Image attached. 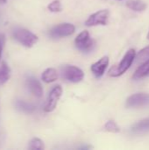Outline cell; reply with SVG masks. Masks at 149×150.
<instances>
[{
	"label": "cell",
	"mask_w": 149,
	"mask_h": 150,
	"mask_svg": "<svg viewBox=\"0 0 149 150\" xmlns=\"http://www.w3.org/2000/svg\"><path fill=\"white\" fill-rule=\"evenodd\" d=\"M135 59L137 62H143L149 60V46L141 49L137 55H135Z\"/></svg>",
	"instance_id": "18"
},
{
	"label": "cell",
	"mask_w": 149,
	"mask_h": 150,
	"mask_svg": "<svg viewBox=\"0 0 149 150\" xmlns=\"http://www.w3.org/2000/svg\"><path fill=\"white\" fill-rule=\"evenodd\" d=\"M15 106L16 108L25 113H32L35 110V106L31 104V103H27L25 101L23 100H18L15 103Z\"/></svg>",
	"instance_id": "15"
},
{
	"label": "cell",
	"mask_w": 149,
	"mask_h": 150,
	"mask_svg": "<svg viewBox=\"0 0 149 150\" xmlns=\"http://www.w3.org/2000/svg\"><path fill=\"white\" fill-rule=\"evenodd\" d=\"M5 44V36L4 33H0V46L4 47Z\"/></svg>",
	"instance_id": "21"
},
{
	"label": "cell",
	"mask_w": 149,
	"mask_h": 150,
	"mask_svg": "<svg viewBox=\"0 0 149 150\" xmlns=\"http://www.w3.org/2000/svg\"><path fill=\"white\" fill-rule=\"evenodd\" d=\"M147 37H148V39L149 40V32H148V36H147Z\"/></svg>",
	"instance_id": "25"
},
{
	"label": "cell",
	"mask_w": 149,
	"mask_h": 150,
	"mask_svg": "<svg viewBox=\"0 0 149 150\" xmlns=\"http://www.w3.org/2000/svg\"><path fill=\"white\" fill-rule=\"evenodd\" d=\"M11 77V69L4 62H2L0 67V85L4 84Z\"/></svg>",
	"instance_id": "16"
},
{
	"label": "cell",
	"mask_w": 149,
	"mask_h": 150,
	"mask_svg": "<svg viewBox=\"0 0 149 150\" xmlns=\"http://www.w3.org/2000/svg\"><path fill=\"white\" fill-rule=\"evenodd\" d=\"M126 107L129 108H141L149 106L148 93H136L131 95L126 103Z\"/></svg>",
	"instance_id": "7"
},
{
	"label": "cell",
	"mask_w": 149,
	"mask_h": 150,
	"mask_svg": "<svg viewBox=\"0 0 149 150\" xmlns=\"http://www.w3.org/2000/svg\"><path fill=\"white\" fill-rule=\"evenodd\" d=\"M47 9L52 12H60L62 10L61 3L60 0H54L47 5Z\"/></svg>",
	"instance_id": "20"
},
{
	"label": "cell",
	"mask_w": 149,
	"mask_h": 150,
	"mask_svg": "<svg viewBox=\"0 0 149 150\" xmlns=\"http://www.w3.org/2000/svg\"><path fill=\"white\" fill-rule=\"evenodd\" d=\"M76 31V27L74 25L70 23H63L54 26L49 31V36L54 39L63 38L67 36L72 35Z\"/></svg>",
	"instance_id": "5"
},
{
	"label": "cell",
	"mask_w": 149,
	"mask_h": 150,
	"mask_svg": "<svg viewBox=\"0 0 149 150\" xmlns=\"http://www.w3.org/2000/svg\"><path fill=\"white\" fill-rule=\"evenodd\" d=\"M61 74L66 80L71 83H79L84 77L83 71L78 67L72 65H67L63 67L61 69Z\"/></svg>",
	"instance_id": "4"
},
{
	"label": "cell",
	"mask_w": 149,
	"mask_h": 150,
	"mask_svg": "<svg viewBox=\"0 0 149 150\" xmlns=\"http://www.w3.org/2000/svg\"><path fill=\"white\" fill-rule=\"evenodd\" d=\"M26 86L31 93L36 98H41L43 95V88L41 83L34 77H29L26 80Z\"/></svg>",
	"instance_id": "10"
},
{
	"label": "cell",
	"mask_w": 149,
	"mask_h": 150,
	"mask_svg": "<svg viewBox=\"0 0 149 150\" xmlns=\"http://www.w3.org/2000/svg\"><path fill=\"white\" fill-rule=\"evenodd\" d=\"M126 6L134 11H144L147 9V4L142 0H129L126 3Z\"/></svg>",
	"instance_id": "14"
},
{
	"label": "cell",
	"mask_w": 149,
	"mask_h": 150,
	"mask_svg": "<svg viewBox=\"0 0 149 150\" xmlns=\"http://www.w3.org/2000/svg\"><path fill=\"white\" fill-rule=\"evenodd\" d=\"M135 55H136L135 50L133 48L129 49L126 53L125 56L122 58L120 62L118 65H114L111 68V69L109 70V76L112 77H118L122 76L124 73H126L129 69L133 62H134Z\"/></svg>",
	"instance_id": "1"
},
{
	"label": "cell",
	"mask_w": 149,
	"mask_h": 150,
	"mask_svg": "<svg viewBox=\"0 0 149 150\" xmlns=\"http://www.w3.org/2000/svg\"><path fill=\"white\" fill-rule=\"evenodd\" d=\"M105 129L107 131V132H110V133H119L120 132V128L117 125V123L112 120H108L105 125Z\"/></svg>",
	"instance_id": "19"
},
{
	"label": "cell",
	"mask_w": 149,
	"mask_h": 150,
	"mask_svg": "<svg viewBox=\"0 0 149 150\" xmlns=\"http://www.w3.org/2000/svg\"><path fill=\"white\" fill-rule=\"evenodd\" d=\"M57 78H58L57 71L55 69H53V68L47 69L41 75V79L47 83H53V82L56 81Z\"/></svg>",
	"instance_id": "13"
},
{
	"label": "cell",
	"mask_w": 149,
	"mask_h": 150,
	"mask_svg": "<svg viewBox=\"0 0 149 150\" xmlns=\"http://www.w3.org/2000/svg\"><path fill=\"white\" fill-rule=\"evenodd\" d=\"M76 47L82 52H90L95 47V40L90 36L88 31H83L80 33L75 40Z\"/></svg>",
	"instance_id": "3"
},
{
	"label": "cell",
	"mask_w": 149,
	"mask_h": 150,
	"mask_svg": "<svg viewBox=\"0 0 149 150\" xmlns=\"http://www.w3.org/2000/svg\"><path fill=\"white\" fill-rule=\"evenodd\" d=\"M146 77H149V60L143 62V63L136 69L133 76V80H141Z\"/></svg>",
	"instance_id": "12"
},
{
	"label": "cell",
	"mask_w": 149,
	"mask_h": 150,
	"mask_svg": "<svg viewBox=\"0 0 149 150\" xmlns=\"http://www.w3.org/2000/svg\"><path fill=\"white\" fill-rule=\"evenodd\" d=\"M7 0H0V4H5Z\"/></svg>",
	"instance_id": "24"
},
{
	"label": "cell",
	"mask_w": 149,
	"mask_h": 150,
	"mask_svg": "<svg viewBox=\"0 0 149 150\" xmlns=\"http://www.w3.org/2000/svg\"><path fill=\"white\" fill-rule=\"evenodd\" d=\"M3 47L2 46H0V60H1V56H2V51H3Z\"/></svg>",
	"instance_id": "23"
},
{
	"label": "cell",
	"mask_w": 149,
	"mask_h": 150,
	"mask_svg": "<svg viewBox=\"0 0 149 150\" xmlns=\"http://www.w3.org/2000/svg\"><path fill=\"white\" fill-rule=\"evenodd\" d=\"M108 10H100L93 14H91L88 19L85 21L87 26H96V25H106L109 18Z\"/></svg>",
	"instance_id": "8"
},
{
	"label": "cell",
	"mask_w": 149,
	"mask_h": 150,
	"mask_svg": "<svg viewBox=\"0 0 149 150\" xmlns=\"http://www.w3.org/2000/svg\"><path fill=\"white\" fill-rule=\"evenodd\" d=\"M13 37L25 47H32L38 41V37L31 31L25 28H16L13 31Z\"/></svg>",
	"instance_id": "2"
},
{
	"label": "cell",
	"mask_w": 149,
	"mask_h": 150,
	"mask_svg": "<svg viewBox=\"0 0 149 150\" xmlns=\"http://www.w3.org/2000/svg\"><path fill=\"white\" fill-rule=\"evenodd\" d=\"M108 65H109V57L103 56L97 62H95L91 65L90 70L97 78H100L104 76Z\"/></svg>",
	"instance_id": "9"
},
{
	"label": "cell",
	"mask_w": 149,
	"mask_h": 150,
	"mask_svg": "<svg viewBox=\"0 0 149 150\" xmlns=\"http://www.w3.org/2000/svg\"><path fill=\"white\" fill-rule=\"evenodd\" d=\"M131 132L133 134H144L149 132V118L142 120L137 123H135L132 128Z\"/></svg>",
	"instance_id": "11"
},
{
	"label": "cell",
	"mask_w": 149,
	"mask_h": 150,
	"mask_svg": "<svg viewBox=\"0 0 149 150\" xmlns=\"http://www.w3.org/2000/svg\"><path fill=\"white\" fill-rule=\"evenodd\" d=\"M28 149L30 150H42L44 149V143L39 138H32L29 142Z\"/></svg>",
	"instance_id": "17"
},
{
	"label": "cell",
	"mask_w": 149,
	"mask_h": 150,
	"mask_svg": "<svg viewBox=\"0 0 149 150\" xmlns=\"http://www.w3.org/2000/svg\"><path fill=\"white\" fill-rule=\"evenodd\" d=\"M4 133H3V130L2 128H0V147H1V144L3 143V140H4Z\"/></svg>",
	"instance_id": "22"
},
{
	"label": "cell",
	"mask_w": 149,
	"mask_h": 150,
	"mask_svg": "<svg viewBox=\"0 0 149 150\" xmlns=\"http://www.w3.org/2000/svg\"><path fill=\"white\" fill-rule=\"evenodd\" d=\"M62 94V88L61 85H55L48 94L47 99L44 105V111L46 112H52L58 104L59 99Z\"/></svg>",
	"instance_id": "6"
}]
</instances>
